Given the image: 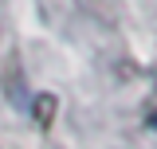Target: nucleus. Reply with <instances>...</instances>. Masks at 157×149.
Wrapping results in <instances>:
<instances>
[{"label": "nucleus", "mask_w": 157, "mask_h": 149, "mask_svg": "<svg viewBox=\"0 0 157 149\" xmlns=\"http://www.w3.org/2000/svg\"><path fill=\"white\" fill-rule=\"evenodd\" d=\"M51 110H55V98H51V94H39V98H36V122H39V126L51 122Z\"/></svg>", "instance_id": "1"}]
</instances>
